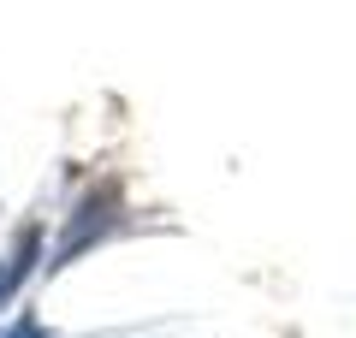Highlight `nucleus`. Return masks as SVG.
Instances as JSON below:
<instances>
[{"label": "nucleus", "instance_id": "1", "mask_svg": "<svg viewBox=\"0 0 356 338\" xmlns=\"http://www.w3.org/2000/svg\"><path fill=\"white\" fill-rule=\"evenodd\" d=\"M113 214H119V196H113V184H107V190H95V196H89L83 208H77V220L60 232V250H54V267H60V261H72V255H83L89 243H95V238L107 232V225H113Z\"/></svg>", "mask_w": 356, "mask_h": 338}, {"label": "nucleus", "instance_id": "2", "mask_svg": "<svg viewBox=\"0 0 356 338\" xmlns=\"http://www.w3.org/2000/svg\"><path fill=\"white\" fill-rule=\"evenodd\" d=\"M0 338H42V326H36V321H18V326H6Z\"/></svg>", "mask_w": 356, "mask_h": 338}]
</instances>
